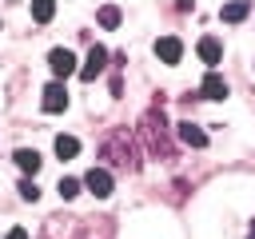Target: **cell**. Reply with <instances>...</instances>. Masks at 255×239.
<instances>
[{"mask_svg": "<svg viewBox=\"0 0 255 239\" xmlns=\"http://www.w3.org/2000/svg\"><path fill=\"white\" fill-rule=\"evenodd\" d=\"M48 68L56 72V80H68V76L76 72V56H72L68 48H52V52H48Z\"/></svg>", "mask_w": 255, "mask_h": 239, "instance_id": "1", "label": "cell"}, {"mask_svg": "<svg viewBox=\"0 0 255 239\" xmlns=\"http://www.w3.org/2000/svg\"><path fill=\"white\" fill-rule=\"evenodd\" d=\"M84 183H88V191H92V195H100V199H108V195H112V175H108L104 167H92V171L84 175Z\"/></svg>", "mask_w": 255, "mask_h": 239, "instance_id": "2", "label": "cell"}, {"mask_svg": "<svg viewBox=\"0 0 255 239\" xmlns=\"http://www.w3.org/2000/svg\"><path fill=\"white\" fill-rule=\"evenodd\" d=\"M155 56H159L163 64H179V56H183V44H179L175 36H163V40H155Z\"/></svg>", "mask_w": 255, "mask_h": 239, "instance_id": "3", "label": "cell"}, {"mask_svg": "<svg viewBox=\"0 0 255 239\" xmlns=\"http://www.w3.org/2000/svg\"><path fill=\"white\" fill-rule=\"evenodd\" d=\"M104 60H108V52H104L100 44H92V52H88V64L80 68V76H84V80H96V76L104 72Z\"/></svg>", "mask_w": 255, "mask_h": 239, "instance_id": "4", "label": "cell"}, {"mask_svg": "<svg viewBox=\"0 0 255 239\" xmlns=\"http://www.w3.org/2000/svg\"><path fill=\"white\" fill-rule=\"evenodd\" d=\"M64 108H68L64 84H48V88H44V112H64Z\"/></svg>", "mask_w": 255, "mask_h": 239, "instance_id": "5", "label": "cell"}, {"mask_svg": "<svg viewBox=\"0 0 255 239\" xmlns=\"http://www.w3.org/2000/svg\"><path fill=\"white\" fill-rule=\"evenodd\" d=\"M247 12H251V4H247V0H231V4H223V8H219V20H227V24H239Z\"/></svg>", "mask_w": 255, "mask_h": 239, "instance_id": "6", "label": "cell"}, {"mask_svg": "<svg viewBox=\"0 0 255 239\" xmlns=\"http://www.w3.org/2000/svg\"><path fill=\"white\" fill-rule=\"evenodd\" d=\"M12 159H16V167H20L24 175H36V171H40V155H36L32 147H20V151H16Z\"/></svg>", "mask_w": 255, "mask_h": 239, "instance_id": "7", "label": "cell"}, {"mask_svg": "<svg viewBox=\"0 0 255 239\" xmlns=\"http://www.w3.org/2000/svg\"><path fill=\"white\" fill-rule=\"evenodd\" d=\"M203 96H207V100H223V96H227V80L215 76V72H207V80H203Z\"/></svg>", "mask_w": 255, "mask_h": 239, "instance_id": "8", "label": "cell"}, {"mask_svg": "<svg viewBox=\"0 0 255 239\" xmlns=\"http://www.w3.org/2000/svg\"><path fill=\"white\" fill-rule=\"evenodd\" d=\"M199 56H203V64H219V56H223V48H219V40H211V36H203L199 40Z\"/></svg>", "mask_w": 255, "mask_h": 239, "instance_id": "9", "label": "cell"}, {"mask_svg": "<svg viewBox=\"0 0 255 239\" xmlns=\"http://www.w3.org/2000/svg\"><path fill=\"white\" fill-rule=\"evenodd\" d=\"M179 139H183V143H191V147H203V143H207V135H203L195 123H179Z\"/></svg>", "mask_w": 255, "mask_h": 239, "instance_id": "10", "label": "cell"}, {"mask_svg": "<svg viewBox=\"0 0 255 239\" xmlns=\"http://www.w3.org/2000/svg\"><path fill=\"white\" fill-rule=\"evenodd\" d=\"M76 151H80V139L76 135H56V155L60 159H72Z\"/></svg>", "mask_w": 255, "mask_h": 239, "instance_id": "11", "label": "cell"}, {"mask_svg": "<svg viewBox=\"0 0 255 239\" xmlns=\"http://www.w3.org/2000/svg\"><path fill=\"white\" fill-rule=\"evenodd\" d=\"M52 16H56V0H32V20L48 24Z\"/></svg>", "mask_w": 255, "mask_h": 239, "instance_id": "12", "label": "cell"}, {"mask_svg": "<svg viewBox=\"0 0 255 239\" xmlns=\"http://www.w3.org/2000/svg\"><path fill=\"white\" fill-rule=\"evenodd\" d=\"M100 24H104V28H116V24H120V8H116V4H104V8H100Z\"/></svg>", "mask_w": 255, "mask_h": 239, "instance_id": "13", "label": "cell"}, {"mask_svg": "<svg viewBox=\"0 0 255 239\" xmlns=\"http://www.w3.org/2000/svg\"><path fill=\"white\" fill-rule=\"evenodd\" d=\"M56 191H60L64 199H76V195H80V183H76V179H60V187H56Z\"/></svg>", "mask_w": 255, "mask_h": 239, "instance_id": "14", "label": "cell"}, {"mask_svg": "<svg viewBox=\"0 0 255 239\" xmlns=\"http://www.w3.org/2000/svg\"><path fill=\"white\" fill-rule=\"evenodd\" d=\"M20 195H24L28 203H36V199H40V187H36L32 179H24V183H20Z\"/></svg>", "mask_w": 255, "mask_h": 239, "instance_id": "15", "label": "cell"}, {"mask_svg": "<svg viewBox=\"0 0 255 239\" xmlns=\"http://www.w3.org/2000/svg\"><path fill=\"white\" fill-rule=\"evenodd\" d=\"M4 239H28V231H24V227H12V231H8Z\"/></svg>", "mask_w": 255, "mask_h": 239, "instance_id": "16", "label": "cell"}, {"mask_svg": "<svg viewBox=\"0 0 255 239\" xmlns=\"http://www.w3.org/2000/svg\"><path fill=\"white\" fill-rule=\"evenodd\" d=\"M251 239H255V231H251Z\"/></svg>", "mask_w": 255, "mask_h": 239, "instance_id": "17", "label": "cell"}]
</instances>
